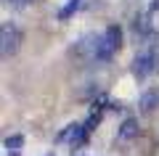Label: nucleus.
<instances>
[{
    "label": "nucleus",
    "instance_id": "1",
    "mask_svg": "<svg viewBox=\"0 0 159 156\" xmlns=\"http://www.w3.org/2000/svg\"><path fill=\"white\" fill-rule=\"evenodd\" d=\"M130 72L135 79H146L148 74L159 72V45H148L146 50H141L130 64Z\"/></svg>",
    "mask_w": 159,
    "mask_h": 156
},
{
    "label": "nucleus",
    "instance_id": "11",
    "mask_svg": "<svg viewBox=\"0 0 159 156\" xmlns=\"http://www.w3.org/2000/svg\"><path fill=\"white\" fill-rule=\"evenodd\" d=\"M98 124H101V111H93L90 117H88V122H85V130H88V132H93Z\"/></svg>",
    "mask_w": 159,
    "mask_h": 156
},
{
    "label": "nucleus",
    "instance_id": "5",
    "mask_svg": "<svg viewBox=\"0 0 159 156\" xmlns=\"http://www.w3.org/2000/svg\"><path fill=\"white\" fill-rule=\"evenodd\" d=\"M138 132H141V124H138V119H135V117H127L125 122L119 124V130H117V140H119V143H127V140L138 138Z\"/></svg>",
    "mask_w": 159,
    "mask_h": 156
},
{
    "label": "nucleus",
    "instance_id": "13",
    "mask_svg": "<svg viewBox=\"0 0 159 156\" xmlns=\"http://www.w3.org/2000/svg\"><path fill=\"white\" fill-rule=\"evenodd\" d=\"M8 6H16V8H24V6H32V3H37V0H6Z\"/></svg>",
    "mask_w": 159,
    "mask_h": 156
},
{
    "label": "nucleus",
    "instance_id": "10",
    "mask_svg": "<svg viewBox=\"0 0 159 156\" xmlns=\"http://www.w3.org/2000/svg\"><path fill=\"white\" fill-rule=\"evenodd\" d=\"M3 145L8 148V154H19V151H21V145H24V135H8Z\"/></svg>",
    "mask_w": 159,
    "mask_h": 156
},
{
    "label": "nucleus",
    "instance_id": "12",
    "mask_svg": "<svg viewBox=\"0 0 159 156\" xmlns=\"http://www.w3.org/2000/svg\"><path fill=\"white\" fill-rule=\"evenodd\" d=\"M74 130H77V122H74V124H66V127H64L61 132H58V140H72Z\"/></svg>",
    "mask_w": 159,
    "mask_h": 156
},
{
    "label": "nucleus",
    "instance_id": "7",
    "mask_svg": "<svg viewBox=\"0 0 159 156\" xmlns=\"http://www.w3.org/2000/svg\"><path fill=\"white\" fill-rule=\"evenodd\" d=\"M133 32H135V37H141V40H151L154 37V27H151V21H148V16H135L133 19Z\"/></svg>",
    "mask_w": 159,
    "mask_h": 156
},
{
    "label": "nucleus",
    "instance_id": "9",
    "mask_svg": "<svg viewBox=\"0 0 159 156\" xmlns=\"http://www.w3.org/2000/svg\"><path fill=\"white\" fill-rule=\"evenodd\" d=\"M88 130H85V124H77V130H74V135H72V148H80V145H85V140H88Z\"/></svg>",
    "mask_w": 159,
    "mask_h": 156
},
{
    "label": "nucleus",
    "instance_id": "6",
    "mask_svg": "<svg viewBox=\"0 0 159 156\" xmlns=\"http://www.w3.org/2000/svg\"><path fill=\"white\" fill-rule=\"evenodd\" d=\"M138 109H141V114H154L159 109V87H148L141 95V100H138Z\"/></svg>",
    "mask_w": 159,
    "mask_h": 156
},
{
    "label": "nucleus",
    "instance_id": "8",
    "mask_svg": "<svg viewBox=\"0 0 159 156\" xmlns=\"http://www.w3.org/2000/svg\"><path fill=\"white\" fill-rule=\"evenodd\" d=\"M80 8H82V0H66V6L58 11V21H69Z\"/></svg>",
    "mask_w": 159,
    "mask_h": 156
},
{
    "label": "nucleus",
    "instance_id": "14",
    "mask_svg": "<svg viewBox=\"0 0 159 156\" xmlns=\"http://www.w3.org/2000/svg\"><path fill=\"white\" fill-rule=\"evenodd\" d=\"M8 156H19V154H8Z\"/></svg>",
    "mask_w": 159,
    "mask_h": 156
},
{
    "label": "nucleus",
    "instance_id": "3",
    "mask_svg": "<svg viewBox=\"0 0 159 156\" xmlns=\"http://www.w3.org/2000/svg\"><path fill=\"white\" fill-rule=\"evenodd\" d=\"M101 37H103V34H85V37L72 48V56H77L80 61H85V64H98Z\"/></svg>",
    "mask_w": 159,
    "mask_h": 156
},
{
    "label": "nucleus",
    "instance_id": "4",
    "mask_svg": "<svg viewBox=\"0 0 159 156\" xmlns=\"http://www.w3.org/2000/svg\"><path fill=\"white\" fill-rule=\"evenodd\" d=\"M119 45H122V29H119V24H109L106 29H103V37H101V53H98V64L109 61V58L114 56L119 50Z\"/></svg>",
    "mask_w": 159,
    "mask_h": 156
},
{
    "label": "nucleus",
    "instance_id": "2",
    "mask_svg": "<svg viewBox=\"0 0 159 156\" xmlns=\"http://www.w3.org/2000/svg\"><path fill=\"white\" fill-rule=\"evenodd\" d=\"M19 48H21V29L13 21H6L0 27V53L3 58H11L19 53Z\"/></svg>",
    "mask_w": 159,
    "mask_h": 156
}]
</instances>
